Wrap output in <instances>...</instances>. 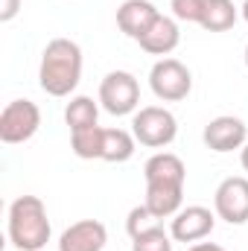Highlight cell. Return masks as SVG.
<instances>
[{"instance_id": "277c9868", "label": "cell", "mask_w": 248, "mask_h": 251, "mask_svg": "<svg viewBox=\"0 0 248 251\" xmlns=\"http://www.w3.org/2000/svg\"><path fill=\"white\" fill-rule=\"evenodd\" d=\"M149 88L164 102H181L193 91V73L178 59H158L149 70Z\"/></svg>"}, {"instance_id": "ac0fdd59", "label": "cell", "mask_w": 248, "mask_h": 251, "mask_svg": "<svg viewBox=\"0 0 248 251\" xmlns=\"http://www.w3.org/2000/svg\"><path fill=\"white\" fill-rule=\"evenodd\" d=\"M102 134H105V128H102V126H91V128L70 131L73 155H76V158H82V161L102 158Z\"/></svg>"}, {"instance_id": "6da1fadb", "label": "cell", "mask_w": 248, "mask_h": 251, "mask_svg": "<svg viewBox=\"0 0 248 251\" xmlns=\"http://www.w3.org/2000/svg\"><path fill=\"white\" fill-rule=\"evenodd\" d=\"M82 79V47L70 38H53L38 64V85L50 97H70Z\"/></svg>"}, {"instance_id": "3957f363", "label": "cell", "mask_w": 248, "mask_h": 251, "mask_svg": "<svg viewBox=\"0 0 248 251\" xmlns=\"http://www.w3.org/2000/svg\"><path fill=\"white\" fill-rule=\"evenodd\" d=\"M131 134L137 137L140 146H149V149H164L175 140L178 134V120L170 108H161V105H146L140 111H134L131 117Z\"/></svg>"}, {"instance_id": "7c38bea8", "label": "cell", "mask_w": 248, "mask_h": 251, "mask_svg": "<svg viewBox=\"0 0 248 251\" xmlns=\"http://www.w3.org/2000/svg\"><path fill=\"white\" fill-rule=\"evenodd\" d=\"M158 15H161L158 6L149 3V0H125V3H120V9H117V26H120L123 35L137 41L152 26V21Z\"/></svg>"}, {"instance_id": "30bf717a", "label": "cell", "mask_w": 248, "mask_h": 251, "mask_svg": "<svg viewBox=\"0 0 248 251\" xmlns=\"http://www.w3.org/2000/svg\"><path fill=\"white\" fill-rule=\"evenodd\" d=\"M105 243L108 231L99 219H79L59 237V251H102Z\"/></svg>"}, {"instance_id": "9c48e42d", "label": "cell", "mask_w": 248, "mask_h": 251, "mask_svg": "<svg viewBox=\"0 0 248 251\" xmlns=\"http://www.w3.org/2000/svg\"><path fill=\"white\" fill-rule=\"evenodd\" d=\"M216 225V216L201 207V204H190V207H181L175 216H173V225H170V234L175 243H198L204 240Z\"/></svg>"}, {"instance_id": "d4e9b609", "label": "cell", "mask_w": 248, "mask_h": 251, "mask_svg": "<svg viewBox=\"0 0 248 251\" xmlns=\"http://www.w3.org/2000/svg\"><path fill=\"white\" fill-rule=\"evenodd\" d=\"M240 12H243V18H246V24H248V0L243 3V9H240Z\"/></svg>"}, {"instance_id": "ffe728a7", "label": "cell", "mask_w": 248, "mask_h": 251, "mask_svg": "<svg viewBox=\"0 0 248 251\" xmlns=\"http://www.w3.org/2000/svg\"><path fill=\"white\" fill-rule=\"evenodd\" d=\"M204 6H207V0H170L173 18L175 21H184V24H201Z\"/></svg>"}, {"instance_id": "8992f818", "label": "cell", "mask_w": 248, "mask_h": 251, "mask_svg": "<svg viewBox=\"0 0 248 251\" xmlns=\"http://www.w3.org/2000/svg\"><path fill=\"white\" fill-rule=\"evenodd\" d=\"M41 126V108L32 100H12L0 111V140L3 143H26Z\"/></svg>"}, {"instance_id": "603a6c76", "label": "cell", "mask_w": 248, "mask_h": 251, "mask_svg": "<svg viewBox=\"0 0 248 251\" xmlns=\"http://www.w3.org/2000/svg\"><path fill=\"white\" fill-rule=\"evenodd\" d=\"M187 251H228V249H222L216 243H196V246H190Z\"/></svg>"}, {"instance_id": "ba28073f", "label": "cell", "mask_w": 248, "mask_h": 251, "mask_svg": "<svg viewBox=\"0 0 248 251\" xmlns=\"http://www.w3.org/2000/svg\"><path fill=\"white\" fill-rule=\"evenodd\" d=\"M204 146L225 155V152H234V149H243L248 143V126L240 117H231V114H222V117H213L210 123L204 126V134H201Z\"/></svg>"}, {"instance_id": "cb8c5ba5", "label": "cell", "mask_w": 248, "mask_h": 251, "mask_svg": "<svg viewBox=\"0 0 248 251\" xmlns=\"http://www.w3.org/2000/svg\"><path fill=\"white\" fill-rule=\"evenodd\" d=\"M240 161H243V170L248 173V143L243 146V149H240Z\"/></svg>"}, {"instance_id": "7402d4cb", "label": "cell", "mask_w": 248, "mask_h": 251, "mask_svg": "<svg viewBox=\"0 0 248 251\" xmlns=\"http://www.w3.org/2000/svg\"><path fill=\"white\" fill-rule=\"evenodd\" d=\"M21 12V0H0V24H9Z\"/></svg>"}, {"instance_id": "7a4b0ae2", "label": "cell", "mask_w": 248, "mask_h": 251, "mask_svg": "<svg viewBox=\"0 0 248 251\" xmlns=\"http://www.w3.org/2000/svg\"><path fill=\"white\" fill-rule=\"evenodd\" d=\"M50 234L47 207L38 196H18L9 204V240L18 251H44Z\"/></svg>"}, {"instance_id": "5b68a950", "label": "cell", "mask_w": 248, "mask_h": 251, "mask_svg": "<svg viewBox=\"0 0 248 251\" xmlns=\"http://www.w3.org/2000/svg\"><path fill=\"white\" fill-rule=\"evenodd\" d=\"M99 102L114 117L134 114L137 105H140V85H137V79L128 70H111L99 82Z\"/></svg>"}, {"instance_id": "4fadbf2b", "label": "cell", "mask_w": 248, "mask_h": 251, "mask_svg": "<svg viewBox=\"0 0 248 251\" xmlns=\"http://www.w3.org/2000/svg\"><path fill=\"white\" fill-rule=\"evenodd\" d=\"M143 176H146V184H184L187 178V167L184 161L173 152H155L146 167H143Z\"/></svg>"}, {"instance_id": "d6986e66", "label": "cell", "mask_w": 248, "mask_h": 251, "mask_svg": "<svg viewBox=\"0 0 248 251\" xmlns=\"http://www.w3.org/2000/svg\"><path fill=\"white\" fill-rule=\"evenodd\" d=\"M131 251H173V234H167L164 225L140 231L131 237Z\"/></svg>"}, {"instance_id": "2e32d148", "label": "cell", "mask_w": 248, "mask_h": 251, "mask_svg": "<svg viewBox=\"0 0 248 251\" xmlns=\"http://www.w3.org/2000/svg\"><path fill=\"white\" fill-rule=\"evenodd\" d=\"M134 143L137 137L125 128H105L102 134V161L108 164H123L134 155Z\"/></svg>"}, {"instance_id": "484cf974", "label": "cell", "mask_w": 248, "mask_h": 251, "mask_svg": "<svg viewBox=\"0 0 248 251\" xmlns=\"http://www.w3.org/2000/svg\"><path fill=\"white\" fill-rule=\"evenodd\" d=\"M246 67H248V47H246Z\"/></svg>"}, {"instance_id": "e0dca14e", "label": "cell", "mask_w": 248, "mask_h": 251, "mask_svg": "<svg viewBox=\"0 0 248 251\" xmlns=\"http://www.w3.org/2000/svg\"><path fill=\"white\" fill-rule=\"evenodd\" d=\"M99 117V105L91 100V97H73L64 108V123L70 126V131H79V128H91Z\"/></svg>"}, {"instance_id": "5bb4252c", "label": "cell", "mask_w": 248, "mask_h": 251, "mask_svg": "<svg viewBox=\"0 0 248 251\" xmlns=\"http://www.w3.org/2000/svg\"><path fill=\"white\" fill-rule=\"evenodd\" d=\"M184 201V184H146V207L158 216V219H170L181 210Z\"/></svg>"}, {"instance_id": "8fae6325", "label": "cell", "mask_w": 248, "mask_h": 251, "mask_svg": "<svg viewBox=\"0 0 248 251\" xmlns=\"http://www.w3.org/2000/svg\"><path fill=\"white\" fill-rule=\"evenodd\" d=\"M178 41H181V32H178V24H175V18H167V15H158L155 21H152V26L137 38V44H140V50H146V53H152V56H170L175 47H178Z\"/></svg>"}, {"instance_id": "44dd1931", "label": "cell", "mask_w": 248, "mask_h": 251, "mask_svg": "<svg viewBox=\"0 0 248 251\" xmlns=\"http://www.w3.org/2000/svg\"><path fill=\"white\" fill-rule=\"evenodd\" d=\"M155 225H161V219H158L146 204H137V207L128 210V219H125L128 237H134V234H140V231H149V228H155Z\"/></svg>"}, {"instance_id": "52a82bcc", "label": "cell", "mask_w": 248, "mask_h": 251, "mask_svg": "<svg viewBox=\"0 0 248 251\" xmlns=\"http://www.w3.org/2000/svg\"><path fill=\"white\" fill-rule=\"evenodd\" d=\"M213 207H216V216L225 219L228 225H246L248 222V178H243V176L225 178L213 193Z\"/></svg>"}, {"instance_id": "9a60e30c", "label": "cell", "mask_w": 248, "mask_h": 251, "mask_svg": "<svg viewBox=\"0 0 248 251\" xmlns=\"http://www.w3.org/2000/svg\"><path fill=\"white\" fill-rule=\"evenodd\" d=\"M240 18V9L234 6V0H207L204 6V18H201V29L207 32H228Z\"/></svg>"}]
</instances>
